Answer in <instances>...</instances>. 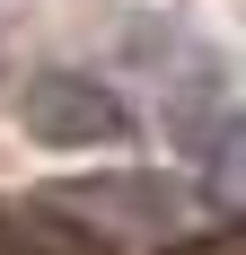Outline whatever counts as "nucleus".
<instances>
[{
    "label": "nucleus",
    "instance_id": "1",
    "mask_svg": "<svg viewBox=\"0 0 246 255\" xmlns=\"http://www.w3.org/2000/svg\"><path fill=\"white\" fill-rule=\"evenodd\" d=\"M18 124L35 132V141H53V150H79V141H115L123 106L106 97L97 79H79V71H44V79H26Z\"/></svg>",
    "mask_w": 246,
    "mask_h": 255
},
{
    "label": "nucleus",
    "instance_id": "2",
    "mask_svg": "<svg viewBox=\"0 0 246 255\" xmlns=\"http://www.w3.org/2000/svg\"><path fill=\"white\" fill-rule=\"evenodd\" d=\"M0 255H106V238L53 203H0Z\"/></svg>",
    "mask_w": 246,
    "mask_h": 255
},
{
    "label": "nucleus",
    "instance_id": "3",
    "mask_svg": "<svg viewBox=\"0 0 246 255\" xmlns=\"http://www.w3.org/2000/svg\"><path fill=\"white\" fill-rule=\"evenodd\" d=\"M176 255H246V220H238V229H211V238H194V247H176Z\"/></svg>",
    "mask_w": 246,
    "mask_h": 255
}]
</instances>
